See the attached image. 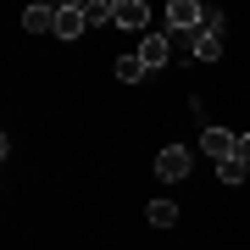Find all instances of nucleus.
Here are the masks:
<instances>
[{
	"mask_svg": "<svg viewBox=\"0 0 250 250\" xmlns=\"http://www.w3.org/2000/svg\"><path fill=\"white\" fill-rule=\"evenodd\" d=\"M150 6L145 0H117V28H134V34H150Z\"/></svg>",
	"mask_w": 250,
	"mask_h": 250,
	"instance_id": "423d86ee",
	"label": "nucleus"
},
{
	"mask_svg": "<svg viewBox=\"0 0 250 250\" xmlns=\"http://www.w3.org/2000/svg\"><path fill=\"white\" fill-rule=\"evenodd\" d=\"M145 78V62L139 56H117V83H139Z\"/></svg>",
	"mask_w": 250,
	"mask_h": 250,
	"instance_id": "9d476101",
	"label": "nucleus"
},
{
	"mask_svg": "<svg viewBox=\"0 0 250 250\" xmlns=\"http://www.w3.org/2000/svg\"><path fill=\"white\" fill-rule=\"evenodd\" d=\"M217 178H223L228 189H239V184L250 178V161H245V156H228V161H217Z\"/></svg>",
	"mask_w": 250,
	"mask_h": 250,
	"instance_id": "0eeeda50",
	"label": "nucleus"
},
{
	"mask_svg": "<svg viewBox=\"0 0 250 250\" xmlns=\"http://www.w3.org/2000/svg\"><path fill=\"white\" fill-rule=\"evenodd\" d=\"M22 28H28V34H50V28H56V6H28L22 11Z\"/></svg>",
	"mask_w": 250,
	"mask_h": 250,
	"instance_id": "6e6552de",
	"label": "nucleus"
},
{
	"mask_svg": "<svg viewBox=\"0 0 250 250\" xmlns=\"http://www.w3.org/2000/svg\"><path fill=\"white\" fill-rule=\"evenodd\" d=\"M156 178H161V184L189 178V145H167V150L156 156Z\"/></svg>",
	"mask_w": 250,
	"mask_h": 250,
	"instance_id": "f03ea898",
	"label": "nucleus"
},
{
	"mask_svg": "<svg viewBox=\"0 0 250 250\" xmlns=\"http://www.w3.org/2000/svg\"><path fill=\"white\" fill-rule=\"evenodd\" d=\"M167 56H172V39H167V34H145V39H139V62H145V72L167 67Z\"/></svg>",
	"mask_w": 250,
	"mask_h": 250,
	"instance_id": "20e7f679",
	"label": "nucleus"
},
{
	"mask_svg": "<svg viewBox=\"0 0 250 250\" xmlns=\"http://www.w3.org/2000/svg\"><path fill=\"white\" fill-rule=\"evenodd\" d=\"M145 217H150V228H172V223H178V206H172V200H150Z\"/></svg>",
	"mask_w": 250,
	"mask_h": 250,
	"instance_id": "1a4fd4ad",
	"label": "nucleus"
},
{
	"mask_svg": "<svg viewBox=\"0 0 250 250\" xmlns=\"http://www.w3.org/2000/svg\"><path fill=\"white\" fill-rule=\"evenodd\" d=\"M233 156H245V161H250V134H245V139H239V150H233Z\"/></svg>",
	"mask_w": 250,
	"mask_h": 250,
	"instance_id": "9b49d317",
	"label": "nucleus"
},
{
	"mask_svg": "<svg viewBox=\"0 0 250 250\" xmlns=\"http://www.w3.org/2000/svg\"><path fill=\"white\" fill-rule=\"evenodd\" d=\"M167 28H172V34H200V28H206V6H200V0H172V6H167Z\"/></svg>",
	"mask_w": 250,
	"mask_h": 250,
	"instance_id": "f257e3e1",
	"label": "nucleus"
},
{
	"mask_svg": "<svg viewBox=\"0 0 250 250\" xmlns=\"http://www.w3.org/2000/svg\"><path fill=\"white\" fill-rule=\"evenodd\" d=\"M200 150L211 156V161H228L233 150H239V139H233L228 128H206V134H200Z\"/></svg>",
	"mask_w": 250,
	"mask_h": 250,
	"instance_id": "39448f33",
	"label": "nucleus"
},
{
	"mask_svg": "<svg viewBox=\"0 0 250 250\" xmlns=\"http://www.w3.org/2000/svg\"><path fill=\"white\" fill-rule=\"evenodd\" d=\"M89 17H83V0H72V6H56V39H78Z\"/></svg>",
	"mask_w": 250,
	"mask_h": 250,
	"instance_id": "7ed1b4c3",
	"label": "nucleus"
}]
</instances>
